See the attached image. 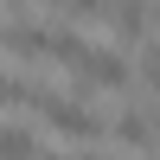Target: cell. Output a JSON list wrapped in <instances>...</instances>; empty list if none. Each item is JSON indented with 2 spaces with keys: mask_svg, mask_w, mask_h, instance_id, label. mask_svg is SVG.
<instances>
[{
  "mask_svg": "<svg viewBox=\"0 0 160 160\" xmlns=\"http://www.w3.org/2000/svg\"><path fill=\"white\" fill-rule=\"evenodd\" d=\"M0 160H38V141L26 128H0Z\"/></svg>",
  "mask_w": 160,
  "mask_h": 160,
  "instance_id": "5",
  "label": "cell"
},
{
  "mask_svg": "<svg viewBox=\"0 0 160 160\" xmlns=\"http://www.w3.org/2000/svg\"><path fill=\"white\" fill-rule=\"evenodd\" d=\"M148 0H109L102 7V19H109V32H115V45H135L141 32H148Z\"/></svg>",
  "mask_w": 160,
  "mask_h": 160,
  "instance_id": "3",
  "label": "cell"
},
{
  "mask_svg": "<svg viewBox=\"0 0 160 160\" xmlns=\"http://www.w3.org/2000/svg\"><path fill=\"white\" fill-rule=\"evenodd\" d=\"M141 83L160 96V45H148V51H141Z\"/></svg>",
  "mask_w": 160,
  "mask_h": 160,
  "instance_id": "6",
  "label": "cell"
},
{
  "mask_svg": "<svg viewBox=\"0 0 160 160\" xmlns=\"http://www.w3.org/2000/svg\"><path fill=\"white\" fill-rule=\"evenodd\" d=\"M154 19H160V0H154Z\"/></svg>",
  "mask_w": 160,
  "mask_h": 160,
  "instance_id": "9",
  "label": "cell"
},
{
  "mask_svg": "<svg viewBox=\"0 0 160 160\" xmlns=\"http://www.w3.org/2000/svg\"><path fill=\"white\" fill-rule=\"evenodd\" d=\"M38 115H45L58 135H71V141H96V135H102V115L90 109V102H71V96H45Z\"/></svg>",
  "mask_w": 160,
  "mask_h": 160,
  "instance_id": "1",
  "label": "cell"
},
{
  "mask_svg": "<svg viewBox=\"0 0 160 160\" xmlns=\"http://www.w3.org/2000/svg\"><path fill=\"white\" fill-rule=\"evenodd\" d=\"M115 135H122V148H141V154H148L154 141H160V115H148V109H128L122 122H115Z\"/></svg>",
  "mask_w": 160,
  "mask_h": 160,
  "instance_id": "4",
  "label": "cell"
},
{
  "mask_svg": "<svg viewBox=\"0 0 160 160\" xmlns=\"http://www.w3.org/2000/svg\"><path fill=\"white\" fill-rule=\"evenodd\" d=\"M38 160H102V154H38Z\"/></svg>",
  "mask_w": 160,
  "mask_h": 160,
  "instance_id": "8",
  "label": "cell"
},
{
  "mask_svg": "<svg viewBox=\"0 0 160 160\" xmlns=\"http://www.w3.org/2000/svg\"><path fill=\"white\" fill-rule=\"evenodd\" d=\"M58 7H64V13H71V19H96V13H102V7H109V0H58Z\"/></svg>",
  "mask_w": 160,
  "mask_h": 160,
  "instance_id": "7",
  "label": "cell"
},
{
  "mask_svg": "<svg viewBox=\"0 0 160 160\" xmlns=\"http://www.w3.org/2000/svg\"><path fill=\"white\" fill-rule=\"evenodd\" d=\"M77 77H83L90 90H128V77H135V71H128L122 51H90V58L77 64Z\"/></svg>",
  "mask_w": 160,
  "mask_h": 160,
  "instance_id": "2",
  "label": "cell"
}]
</instances>
